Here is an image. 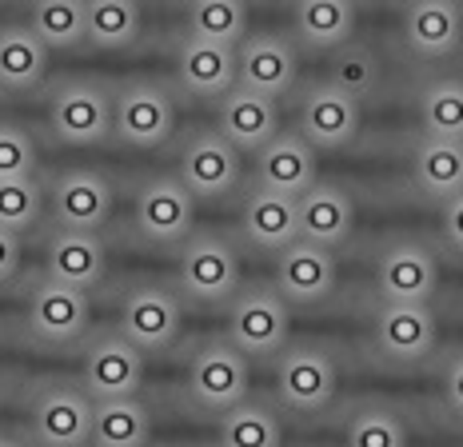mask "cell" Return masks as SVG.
Returning <instances> with one entry per match:
<instances>
[{
  "instance_id": "obj_1",
  "label": "cell",
  "mask_w": 463,
  "mask_h": 447,
  "mask_svg": "<svg viewBox=\"0 0 463 447\" xmlns=\"http://www.w3.org/2000/svg\"><path fill=\"white\" fill-rule=\"evenodd\" d=\"M292 336V308L276 288H244L228 308V344L244 356H279Z\"/></svg>"
},
{
  "instance_id": "obj_2",
  "label": "cell",
  "mask_w": 463,
  "mask_h": 447,
  "mask_svg": "<svg viewBox=\"0 0 463 447\" xmlns=\"http://www.w3.org/2000/svg\"><path fill=\"white\" fill-rule=\"evenodd\" d=\"M180 291L196 304H224L240 291V256L224 236L192 232L180 244Z\"/></svg>"
},
{
  "instance_id": "obj_3",
  "label": "cell",
  "mask_w": 463,
  "mask_h": 447,
  "mask_svg": "<svg viewBox=\"0 0 463 447\" xmlns=\"http://www.w3.org/2000/svg\"><path fill=\"white\" fill-rule=\"evenodd\" d=\"M248 356L232 347L228 339H208L196 347L188 367V392L204 412H228L240 400H248Z\"/></svg>"
},
{
  "instance_id": "obj_4",
  "label": "cell",
  "mask_w": 463,
  "mask_h": 447,
  "mask_svg": "<svg viewBox=\"0 0 463 447\" xmlns=\"http://www.w3.org/2000/svg\"><path fill=\"white\" fill-rule=\"evenodd\" d=\"M375 288L383 304H431L439 288L436 252L423 240H392L375 260Z\"/></svg>"
},
{
  "instance_id": "obj_5",
  "label": "cell",
  "mask_w": 463,
  "mask_h": 447,
  "mask_svg": "<svg viewBox=\"0 0 463 447\" xmlns=\"http://www.w3.org/2000/svg\"><path fill=\"white\" fill-rule=\"evenodd\" d=\"M335 387H340V372L335 359L320 352V347H284L276 364V395L284 407L300 415H320L332 407Z\"/></svg>"
},
{
  "instance_id": "obj_6",
  "label": "cell",
  "mask_w": 463,
  "mask_h": 447,
  "mask_svg": "<svg viewBox=\"0 0 463 447\" xmlns=\"http://www.w3.org/2000/svg\"><path fill=\"white\" fill-rule=\"evenodd\" d=\"M176 128V104L164 84L132 81L112 100V132L132 148H160Z\"/></svg>"
},
{
  "instance_id": "obj_7",
  "label": "cell",
  "mask_w": 463,
  "mask_h": 447,
  "mask_svg": "<svg viewBox=\"0 0 463 447\" xmlns=\"http://www.w3.org/2000/svg\"><path fill=\"white\" fill-rule=\"evenodd\" d=\"M48 124L56 140L92 148L112 132V96L92 81H64L48 100Z\"/></svg>"
},
{
  "instance_id": "obj_8",
  "label": "cell",
  "mask_w": 463,
  "mask_h": 447,
  "mask_svg": "<svg viewBox=\"0 0 463 447\" xmlns=\"http://www.w3.org/2000/svg\"><path fill=\"white\" fill-rule=\"evenodd\" d=\"M340 268H335V252L292 240L288 248L276 252V291L288 300V308H316L335 291Z\"/></svg>"
},
{
  "instance_id": "obj_9",
  "label": "cell",
  "mask_w": 463,
  "mask_h": 447,
  "mask_svg": "<svg viewBox=\"0 0 463 447\" xmlns=\"http://www.w3.org/2000/svg\"><path fill=\"white\" fill-rule=\"evenodd\" d=\"M196 224V196L180 176H152L137 192V232L148 244H184Z\"/></svg>"
},
{
  "instance_id": "obj_10",
  "label": "cell",
  "mask_w": 463,
  "mask_h": 447,
  "mask_svg": "<svg viewBox=\"0 0 463 447\" xmlns=\"http://www.w3.org/2000/svg\"><path fill=\"white\" fill-rule=\"evenodd\" d=\"M364 109L355 96L340 92L335 84H312L300 96V132L316 152H340L360 136Z\"/></svg>"
},
{
  "instance_id": "obj_11",
  "label": "cell",
  "mask_w": 463,
  "mask_h": 447,
  "mask_svg": "<svg viewBox=\"0 0 463 447\" xmlns=\"http://www.w3.org/2000/svg\"><path fill=\"white\" fill-rule=\"evenodd\" d=\"M144 384V352L120 332L96 336L84 352V392L89 400H124Z\"/></svg>"
},
{
  "instance_id": "obj_12",
  "label": "cell",
  "mask_w": 463,
  "mask_h": 447,
  "mask_svg": "<svg viewBox=\"0 0 463 447\" xmlns=\"http://www.w3.org/2000/svg\"><path fill=\"white\" fill-rule=\"evenodd\" d=\"M176 176L196 200H220L240 184V152L216 128H200L180 152Z\"/></svg>"
},
{
  "instance_id": "obj_13",
  "label": "cell",
  "mask_w": 463,
  "mask_h": 447,
  "mask_svg": "<svg viewBox=\"0 0 463 447\" xmlns=\"http://www.w3.org/2000/svg\"><path fill=\"white\" fill-rule=\"evenodd\" d=\"M300 76V56H296L292 41L276 33H256L244 36L236 48V84L260 96H284L296 89Z\"/></svg>"
},
{
  "instance_id": "obj_14",
  "label": "cell",
  "mask_w": 463,
  "mask_h": 447,
  "mask_svg": "<svg viewBox=\"0 0 463 447\" xmlns=\"http://www.w3.org/2000/svg\"><path fill=\"white\" fill-rule=\"evenodd\" d=\"M92 400L84 387L48 384L33 404V440L41 447H89Z\"/></svg>"
},
{
  "instance_id": "obj_15",
  "label": "cell",
  "mask_w": 463,
  "mask_h": 447,
  "mask_svg": "<svg viewBox=\"0 0 463 447\" xmlns=\"http://www.w3.org/2000/svg\"><path fill=\"white\" fill-rule=\"evenodd\" d=\"M439 324L431 304H383L375 312V347L383 359L408 367L436 352Z\"/></svg>"
},
{
  "instance_id": "obj_16",
  "label": "cell",
  "mask_w": 463,
  "mask_h": 447,
  "mask_svg": "<svg viewBox=\"0 0 463 447\" xmlns=\"http://www.w3.org/2000/svg\"><path fill=\"white\" fill-rule=\"evenodd\" d=\"M89 291L69 288V284H56V280H41L28 296V328L36 332V339L44 344H76L84 332H89Z\"/></svg>"
},
{
  "instance_id": "obj_17",
  "label": "cell",
  "mask_w": 463,
  "mask_h": 447,
  "mask_svg": "<svg viewBox=\"0 0 463 447\" xmlns=\"http://www.w3.org/2000/svg\"><path fill=\"white\" fill-rule=\"evenodd\" d=\"M180 300L168 288H137L124 296L120 308V336H128L140 352H164L180 339Z\"/></svg>"
},
{
  "instance_id": "obj_18",
  "label": "cell",
  "mask_w": 463,
  "mask_h": 447,
  "mask_svg": "<svg viewBox=\"0 0 463 447\" xmlns=\"http://www.w3.org/2000/svg\"><path fill=\"white\" fill-rule=\"evenodd\" d=\"M403 41L423 61H443L463 44L459 0H408L403 5Z\"/></svg>"
},
{
  "instance_id": "obj_19",
  "label": "cell",
  "mask_w": 463,
  "mask_h": 447,
  "mask_svg": "<svg viewBox=\"0 0 463 447\" xmlns=\"http://www.w3.org/2000/svg\"><path fill=\"white\" fill-rule=\"evenodd\" d=\"M296 224H300V240L335 252L340 244H347L355 228V200L340 184L316 180L312 188L296 196Z\"/></svg>"
},
{
  "instance_id": "obj_20",
  "label": "cell",
  "mask_w": 463,
  "mask_h": 447,
  "mask_svg": "<svg viewBox=\"0 0 463 447\" xmlns=\"http://www.w3.org/2000/svg\"><path fill=\"white\" fill-rule=\"evenodd\" d=\"M52 216L61 228L100 232L112 216V184L92 168H72L52 184Z\"/></svg>"
},
{
  "instance_id": "obj_21",
  "label": "cell",
  "mask_w": 463,
  "mask_h": 447,
  "mask_svg": "<svg viewBox=\"0 0 463 447\" xmlns=\"http://www.w3.org/2000/svg\"><path fill=\"white\" fill-rule=\"evenodd\" d=\"M316 148L304 140L300 132L279 128L264 148L256 152V180L268 192H284V196H300L316 180Z\"/></svg>"
},
{
  "instance_id": "obj_22",
  "label": "cell",
  "mask_w": 463,
  "mask_h": 447,
  "mask_svg": "<svg viewBox=\"0 0 463 447\" xmlns=\"http://www.w3.org/2000/svg\"><path fill=\"white\" fill-rule=\"evenodd\" d=\"M236 152H260L279 132V112L272 96H260L248 89H228L220 96V128Z\"/></svg>"
},
{
  "instance_id": "obj_23",
  "label": "cell",
  "mask_w": 463,
  "mask_h": 447,
  "mask_svg": "<svg viewBox=\"0 0 463 447\" xmlns=\"http://www.w3.org/2000/svg\"><path fill=\"white\" fill-rule=\"evenodd\" d=\"M104 268H109V252H104L100 232H52V240H48V280L89 291L104 280Z\"/></svg>"
},
{
  "instance_id": "obj_24",
  "label": "cell",
  "mask_w": 463,
  "mask_h": 447,
  "mask_svg": "<svg viewBox=\"0 0 463 447\" xmlns=\"http://www.w3.org/2000/svg\"><path fill=\"white\" fill-rule=\"evenodd\" d=\"M240 228H244L248 244L260 252L288 248L292 240H300V224H296V196L284 192H268L256 184V192H248L244 212H240Z\"/></svg>"
},
{
  "instance_id": "obj_25",
  "label": "cell",
  "mask_w": 463,
  "mask_h": 447,
  "mask_svg": "<svg viewBox=\"0 0 463 447\" xmlns=\"http://www.w3.org/2000/svg\"><path fill=\"white\" fill-rule=\"evenodd\" d=\"M176 72L192 96H224L236 89V48L188 36L176 52Z\"/></svg>"
},
{
  "instance_id": "obj_26",
  "label": "cell",
  "mask_w": 463,
  "mask_h": 447,
  "mask_svg": "<svg viewBox=\"0 0 463 447\" xmlns=\"http://www.w3.org/2000/svg\"><path fill=\"white\" fill-rule=\"evenodd\" d=\"M411 176H416V188L423 196L439 204L463 192V140L423 136L411 152Z\"/></svg>"
},
{
  "instance_id": "obj_27",
  "label": "cell",
  "mask_w": 463,
  "mask_h": 447,
  "mask_svg": "<svg viewBox=\"0 0 463 447\" xmlns=\"http://www.w3.org/2000/svg\"><path fill=\"white\" fill-rule=\"evenodd\" d=\"M152 415L137 395L124 400H92V447H148Z\"/></svg>"
},
{
  "instance_id": "obj_28",
  "label": "cell",
  "mask_w": 463,
  "mask_h": 447,
  "mask_svg": "<svg viewBox=\"0 0 463 447\" xmlns=\"http://www.w3.org/2000/svg\"><path fill=\"white\" fill-rule=\"evenodd\" d=\"M296 33L316 52H335L355 33V0H296Z\"/></svg>"
},
{
  "instance_id": "obj_29",
  "label": "cell",
  "mask_w": 463,
  "mask_h": 447,
  "mask_svg": "<svg viewBox=\"0 0 463 447\" xmlns=\"http://www.w3.org/2000/svg\"><path fill=\"white\" fill-rule=\"evenodd\" d=\"M48 72V48L33 28H0V89L33 92Z\"/></svg>"
},
{
  "instance_id": "obj_30",
  "label": "cell",
  "mask_w": 463,
  "mask_h": 447,
  "mask_svg": "<svg viewBox=\"0 0 463 447\" xmlns=\"http://www.w3.org/2000/svg\"><path fill=\"white\" fill-rule=\"evenodd\" d=\"M284 427L279 415L260 400H240L236 407L220 412V447H279Z\"/></svg>"
},
{
  "instance_id": "obj_31",
  "label": "cell",
  "mask_w": 463,
  "mask_h": 447,
  "mask_svg": "<svg viewBox=\"0 0 463 447\" xmlns=\"http://www.w3.org/2000/svg\"><path fill=\"white\" fill-rule=\"evenodd\" d=\"M140 36L137 0H84V41L96 48H128Z\"/></svg>"
},
{
  "instance_id": "obj_32",
  "label": "cell",
  "mask_w": 463,
  "mask_h": 447,
  "mask_svg": "<svg viewBox=\"0 0 463 447\" xmlns=\"http://www.w3.org/2000/svg\"><path fill=\"white\" fill-rule=\"evenodd\" d=\"M420 124L423 136H443V140H463V81H431L420 89Z\"/></svg>"
},
{
  "instance_id": "obj_33",
  "label": "cell",
  "mask_w": 463,
  "mask_h": 447,
  "mask_svg": "<svg viewBox=\"0 0 463 447\" xmlns=\"http://www.w3.org/2000/svg\"><path fill=\"white\" fill-rule=\"evenodd\" d=\"M344 447H408V427L395 415V407L368 400L347 415Z\"/></svg>"
},
{
  "instance_id": "obj_34",
  "label": "cell",
  "mask_w": 463,
  "mask_h": 447,
  "mask_svg": "<svg viewBox=\"0 0 463 447\" xmlns=\"http://www.w3.org/2000/svg\"><path fill=\"white\" fill-rule=\"evenodd\" d=\"M188 28H192L188 36L236 48L248 33V8H244V0H192Z\"/></svg>"
},
{
  "instance_id": "obj_35",
  "label": "cell",
  "mask_w": 463,
  "mask_h": 447,
  "mask_svg": "<svg viewBox=\"0 0 463 447\" xmlns=\"http://www.w3.org/2000/svg\"><path fill=\"white\" fill-rule=\"evenodd\" d=\"M33 33L44 48H76L84 41V0H33Z\"/></svg>"
},
{
  "instance_id": "obj_36",
  "label": "cell",
  "mask_w": 463,
  "mask_h": 447,
  "mask_svg": "<svg viewBox=\"0 0 463 447\" xmlns=\"http://www.w3.org/2000/svg\"><path fill=\"white\" fill-rule=\"evenodd\" d=\"M327 84H335L340 92L347 96H368L375 92V84H380V61H375V52L368 44H340L332 56V72H327Z\"/></svg>"
},
{
  "instance_id": "obj_37",
  "label": "cell",
  "mask_w": 463,
  "mask_h": 447,
  "mask_svg": "<svg viewBox=\"0 0 463 447\" xmlns=\"http://www.w3.org/2000/svg\"><path fill=\"white\" fill-rule=\"evenodd\" d=\"M41 204H44V192L36 184V176L0 180V228L21 236L24 228H33L41 220Z\"/></svg>"
},
{
  "instance_id": "obj_38",
  "label": "cell",
  "mask_w": 463,
  "mask_h": 447,
  "mask_svg": "<svg viewBox=\"0 0 463 447\" xmlns=\"http://www.w3.org/2000/svg\"><path fill=\"white\" fill-rule=\"evenodd\" d=\"M36 176V144L16 124H0V180Z\"/></svg>"
},
{
  "instance_id": "obj_39",
  "label": "cell",
  "mask_w": 463,
  "mask_h": 447,
  "mask_svg": "<svg viewBox=\"0 0 463 447\" xmlns=\"http://www.w3.org/2000/svg\"><path fill=\"white\" fill-rule=\"evenodd\" d=\"M443 240L456 252H463V192L443 200Z\"/></svg>"
},
{
  "instance_id": "obj_40",
  "label": "cell",
  "mask_w": 463,
  "mask_h": 447,
  "mask_svg": "<svg viewBox=\"0 0 463 447\" xmlns=\"http://www.w3.org/2000/svg\"><path fill=\"white\" fill-rule=\"evenodd\" d=\"M16 268H21V236L0 228V284H8L16 276Z\"/></svg>"
},
{
  "instance_id": "obj_41",
  "label": "cell",
  "mask_w": 463,
  "mask_h": 447,
  "mask_svg": "<svg viewBox=\"0 0 463 447\" xmlns=\"http://www.w3.org/2000/svg\"><path fill=\"white\" fill-rule=\"evenodd\" d=\"M443 395H448L451 412L463 415V352H459V356H451L448 372H443Z\"/></svg>"
},
{
  "instance_id": "obj_42",
  "label": "cell",
  "mask_w": 463,
  "mask_h": 447,
  "mask_svg": "<svg viewBox=\"0 0 463 447\" xmlns=\"http://www.w3.org/2000/svg\"><path fill=\"white\" fill-rule=\"evenodd\" d=\"M0 447H24L21 440H13V435H0Z\"/></svg>"
},
{
  "instance_id": "obj_43",
  "label": "cell",
  "mask_w": 463,
  "mask_h": 447,
  "mask_svg": "<svg viewBox=\"0 0 463 447\" xmlns=\"http://www.w3.org/2000/svg\"><path fill=\"white\" fill-rule=\"evenodd\" d=\"M459 5H463V0H459Z\"/></svg>"
}]
</instances>
